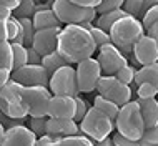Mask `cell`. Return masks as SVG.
<instances>
[{
	"instance_id": "obj_1",
	"label": "cell",
	"mask_w": 158,
	"mask_h": 146,
	"mask_svg": "<svg viewBox=\"0 0 158 146\" xmlns=\"http://www.w3.org/2000/svg\"><path fill=\"white\" fill-rule=\"evenodd\" d=\"M55 50L60 53V57L67 63L73 65V63H78L85 58L93 57L97 47L87 28H83L82 25L70 23L63 25L60 28Z\"/></svg>"
},
{
	"instance_id": "obj_2",
	"label": "cell",
	"mask_w": 158,
	"mask_h": 146,
	"mask_svg": "<svg viewBox=\"0 0 158 146\" xmlns=\"http://www.w3.org/2000/svg\"><path fill=\"white\" fill-rule=\"evenodd\" d=\"M113 124H115V131H118L122 136L133 141L140 140V136H142V133L145 130V123H143L140 106L136 103V100L133 101L130 100L120 106L117 116L113 120Z\"/></svg>"
},
{
	"instance_id": "obj_3",
	"label": "cell",
	"mask_w": 158,
	"mask_h": 146,
	"mask_svg": "<svg viewBox=\"0 0 158 146\" xmlns=\"http://www.w3.org/2000/svg\"><path fill=\"white\" fill-rule=\"evenodd\" d=\"M0 113L15 120L28 118V110L23 101V87L12 78L0 88Z\"/></svg>"
},
{
	"instance_id": "obj_4",
	"label": "cell",
	"mask_w": 158,
	"mask_h": 146,
	"mask_svg": "<svg viewBox=\"0 0 158 146\" xmlns=\"http://www.w3.org/2000/svg\"><path fill=\"white\" fill-rule=\"evenodd\" d=\"M80 135H85L92 141H100L115 131L113 120L95 106H88L85 116L78 121Z\"/></svg>"
},
{
	"instance_id": "obj_5",
	"label": "cell",
	"mask_w": 158,
	"mask_h": 146,
	"mask_svg": "<svg viewBox=\"0 0 158 146\" xmlns=\"http://www.w3.org/2000/svg\"><path fill=\"white\" fill-rule=\"evenodd\" d=\"M143 33H145V30H143L142 22L138 20V17L128 15V14L120 17V18L112 25V28L108 30L110 42L117 47L133 45Z\"/></svg>"
},
{
	"instance_id": "obj_6",
	"label": "cell",
	"mask_w": 158,
	"mask_h": 146,
	"mask_svg": "<svg viewBox=\"0 0 158 146\" xmlns=\"http://www.w3.org/2000/svg\"><path fill=\"white\" fill-rule=\"evenodd\" d=\"M52 10L62 25H70V23L80 25L85 22L93 23V20L97 18V8L77 5L70 0H53Z\"/></svg>"
},
{
	"instance_id": "obj_7",
	"label": "cell",
	"mask_w": 158,
	"mask_h": 146,
	"mask_svg": "<svg viewBox=\"0 0 158 146\" xmlns=\"http://www.w3.org/2000/svg\"><path fill=\"white\" fill-rule=\"evenodd\" d=\"M48 90L52 95H68V96L80 95L75 76V68L70 63H67L58 70H55L48 76Z\"/></svg>"
},
{
	"instance_id": "obj_8",
	"label": "cell",
	"mask_w": 158,
	"mask_h": 146,
	"mask_svg": "<svg viewBox=\"0 0 158 146\" xmlns=\"http://www.w3.org/2000/svg\"><path fill=\"white\" fill-rule=\"evenodd\" d=\"M97 91L98 95L108 98L118 106L125 105L127 101L131 100V88L130 85H125L120 81L115 75H102L97 83Z\"/></svg>"
},
{
	"instance_id": "obj_9",
	"label": "cell",
	"mask_w": 158,
	"mask_h": 146,
	"mask_svg": "<svg viewBox=\"0 0 158 146\" xmlns=\"http://www.w3.org/2000/svg\"><path fill=\"white\" fill-rule=\"evenodd\" d=\"M75 76H77V85H78L80 93L95 91L98 78L102 76V70H100V65H98L97 58L90 57V58H85L77 63Z\"/></svg>"
},
{
	"instance_id": "obj_10",
	"label": "cell",
	"mask_w": 158,
	"mask_h": 146,
	"mask_svg": "<svg viewBox=\"0 0 158 146\" xmlns=\"http://www.w3.org/2000/svg\"><path fill=\"white\" fill-rule=\"evenodd\" d=\"M52 93L47 87H23V101L28 116H48V103Z\"/></svg>"
},
{
	"instance_id": "obj_11",
	"label": "cell",
	"mask_w": 158,
	"mask_h": 146,
	"mask_svg": "<svg viewBox=\"0 0 158 146\" xmlns=\"http://www.w3.org/2000/svg\"><path fill=\"white\" fill-rule=\"evenodd\" d=\"M10 78L22 87H47L48 88V73L42 65H25L10 71Z\"/></svg>"
},
{
	"instance_id": "obj_12",
	"label": "cell",
	"mask_w": 158,
	"mask_h": 146,
	"mask_svg": "<svg viewBox=\"0 0 158 146\" xmlns=\"http://www.w3.org/2000/svg\"><path fill=\"white\" fill-rule=\"evenodd\" d=\"M97 62L100 65L102 73H105V75H115L123 65L128 63V58L118 50L117 45H113L110 42V43L98 47Z\"/></svg>"
},
{
	"instance_id": "obj_13",
	"label": "cell",
	"mask_w": 158,
	"mask_h": 146,
	"mask_svg": "<svg viewBox=\"0 0 158 146\" xmlns=\"http://www.w3.org/2000/svg\"><path fill=\"white\" fill-rule=\"evenodd\" d=\"M131 57L138 65L158 62V38H152L143 33L138 40L131 45Z\"/></svg>"
},
{
	"instance_id": "obj_14",
	"label": "cell",
	"mask_w": 158,
	"mask_h": 146,
	"mask_svg": "<svg viewBox=\"0 0 158 146\" xmlns=\"http://www.w3.org/2000/svg\"><path fill=\"white\" fill-rule=\"evenodd\" d=\"M62 27H48V28H38L33 33L32 43L30 47L37 50V53L40 57L50 53L57 48V38H58V32Z\"/></svg>"
},
{
	"instance_id": "obj_15",
	"label": "cell",
	"mask_w": 158,
	"mask_h": 146,
	"mask_svg": "<svg viewBox=\"0 0 158 146\" xmlns=\"http://www.w3.org/2000/svg\"><path fill=\"white\" fill-rule=\"evenodd\" d=\"M37 136L33 131L25 124H17V126L7 128L3 133L2 144L0 146H35Z\"/></svg>"
},
{
	"instance_id": "obj_16",
	"label": "cell",
	"mask_w": 158,
	"mask_h": 146,
	"mask_svg": "<svg viewBox=\"0 0 158 146\" xmlns=\"http://www.w3.org/2000/svg\"><path fill=\"white\" fill-rule=\"evenodd\" d=\"M75 115V98L68 95H52L48 103L50 118H67L73 120Z\"/></svg>"
},
{
	"instance_id": "obj_17",
	"label": "cell",
	"mask_w": 158,
	"mask_h": 146,
	"mask_svg": "<svg viewBox=\"0 0 158 146\" xmlns=\"http://www.w3.org/2000/svg\"><path fill=\"white\" fill-rule=\"evenodd\" d=\"M45 133L50 135H57V136H72V135H80V128L78 123L75 120H67V118H47V126Z\"/></svg>"
},
{
	"instance_id": "obj_18",
	"label": "cell",
	"mask_w": 158,
	"mask_h": 146,
	"mask_svg": "<svg viewBox=\"0 0 158 146\" xmlns=\"http://www.w3.org/2000/svg\"><path fill=\"white\" fill-rule=\"evenodd\" d=\"M140 106L145 128H153L158 126V101L156 98H138L136 100Z\"/></svg>"
},
{
	"instance_id": "obj_19",
	"label": "cell",
	"mask_w": 158,
	"mask_h": 146,
	"mask_svg": "<svg viewBox=\"0 0 158 146\" xmlns=\"http://www.w3.org/2000/svg\"><path fill=\"white\" fill-rule=\"evenodd\" d=\"M32 23L35 30L38 28H48V27H62V23L58 22V18L55 17L52 8H40L35 10V14L32 15Z\"/></svg>"
},
{
	"instance_id": "obj_20",
	"label": "cell",
	"mask_w": 158,
	"mask_h": 146,
	"mask_svg": "<svg viewBox=\"0 0 158 146\" xmlns=\"http://www.w3.org/2000/svg\"><path fill=\"white\" fill-rule=\"evenodd\" d=\"M135 85L140 83H152L158 85V63H148V65H142L138 70H135Z\"/></svg>"
},
{
	"instance_id": "obj_21",
	"label": "cell",
	"mask_w": 158,
	"mask_h": 146,
	"mask_svg": "<svg viewBox=\"0 0 158 146\" xmlns=\"http://www.w3.org/2000/svg\"><path fill=\"white\" fill-rule=\"evenodd\" d=\"M125 14L127 12L123 10V8H113V10H108V12H102V14H98V17L95 18L97 20V27H100L102 30L108 32V30L112 28V25Z\"/></svg>"
},
{
	"instance_id": "obj_22",
	"label": "cell",
	"mask_w": 158,
	"mask_h": 146,
	"mask_svg": "<svg viewBox=\"0 0 158 146\" xmlns=\"http://www.w3.org/2000/svg\"><path fill=\"white\" fill-rule=\"evenodd\" d=\"M40 65L45 68V71L48 73V76H50L55 70H58L60 67L67 65V62L60 57V53H58L57 50H53V51H50V53H47V55H44V57H42Z\"/></svg>"
},
{
	"instance_id": "obj_23",
	"label": "cell",
	"mask_w": 158,
	"mask_h": 146,
	"mask_svg": "<svg viewBox=\"0 0 158 146\" xmlns=\"http://www.w3.org/2000/svg\"><path fill=\"white\" fill-rule=\"evenodd\" d=\"M7 23V40L8 42H17V43H22L23 40V32H22V25H20V20L17 17L10 15L5 20Z\"/></svg>"
},
{
	"instance_id": "obj_24",
	"label": "cell",
	"mask_w": 158,
	"mask_h": 146,
	"mask_svg": "<svg viewBox=\"0 0 158 146\" xmlns=\"http://www.w3.org/2000/svg\"><path fill=\"white\" fill-rule=\"evenodd\" d=\"M93 106L98 108L100 111H103L106 116H110L112 120H115L118 110H120V106H118L117 103H113L112 100H108V98H105V96H102V95H97L95 96V100H93Z\"/></svg>"
},
{
	"instance_id": "obj_25",
	"label": "cell",
	"mask_w": 158,
	"mask_h": 146,
	"mask_svg": "<svg viewBox=\"0 0 158 146\" xmlns=\"http://www.w3.org/2000/svg\"><path fill=\"white\" fill-rule=\"evenodd\" d=\"M12 45V70L27 63V47L17 42H10Z\"/></svg>"
},
{
	"instance_id": "obj_26",
	"label": "cell",
	"mask_w": 158,
	"mask_h": 146,
	"mask_svg": "<svg viewBox=\"0 0 158 146\" xmlns=\"http://www.w3.org/2000/svg\"><path fill=\"white\" fill-rule=\"evenodd\" d=\"M37 7H35V2L33 0H20L19 7L15 10H12V15L17 17V18H32V15L35 14Z\"/></svg>"
},
{
	"instance_id": "obj_27",
	"label": "cell",
	"mask_w": 158,
	"mask_h": 146,
	"mask_svg": "<svg viewBox=\"0 0 158 146\" xmlns=\"http://www.w3.org/2000/svg\"><path fill=\"white\" fill-rule=\"evenodd\" d=\"M0 68L12 71V45L8 40L0 42Z\"/></svg>"
},
{
	"instance_id": "obj_28",
	"label": "cell",
	"mask_w": 158,
	"mask_h": 146,
	"mask_svg": "<svg viewBox=\"0 0 158 146\" xmlns=\"http://www.w3.org/2000/svg\"><path fill=\"white\" fill-rule=\"evenodd\" d=\"M58 146H93V141L85 135H72L62 138Z\"/></svg>"
},
{
	"instance_id": "obj_29",
	"label": "cell",
	"mask_w": 158,
	"mask_h": 146,
	"mask_svg": "<svg viewBox=\"0 0 158 146\" xmlns=\"http://www.w3.org/2000/svg\"><path fill=\"white\" fill-rule=\"evenodd\" d=\"M88 32H90V35L93 38V42H95V47L98 48V47L105 45V43H110V35L108 32H105V30H102L100 27H97V25H90V27L87 28Z\"/></svg>"
},
{
	"instance_id": "obj_30",
	"label": "cell",
	"mask_w": 158,
	"mask_h": 146,
	"mask_svg": "<svg viewBox=\"0 0 158 146\" xmlns=\"http://www.w3.org/2000/svg\"><path fill=\"white\" fill-rule=\"evenodd\" d=\"M138 144H147V146H158V126L153 128H145L142 136L138 140Z\"/></svg>"
},
{
	"instance_id": "obj_31",
	"label": "cell",
	"mask_w": 158,
	"mask_h": 146,
	"mask_svg": "<svg viewBox=\"0 0 158 146\" xmlns=\"http://www.w3.org/2000/svg\"><path fill=\"white\" fill-rule=\"evenodd\" d=\"M20 20V25H22V32H23V40H22V45L25 47H30L32 43V38H33V33H35V27L32 23V18H19Z\"/></svg>"
},
{
	"instance_id": "obj_32",
	"label": "cell",
	"mask_w": 158,
	"mask_h": 146,
	"mask_svg": "<svg viewBox=\"0 0 158 146\" xmlns=\"http://www.w3.org/2000/svg\"><path fill=\"white\" fill-rule=\"evenodd\" d=\"M135 70H136V68L133 65L127 63V65H123L120 70L115 73V76H117L120 81H123L125 85H131V83H133V78H135Z\"/></svg>"
},
{
	"instance_id": "obj_33",
	"label": "cell",
	"mask_w": 158,
	"mask_h": 146,
	"mask_svg": "<svg viewBox=\"0 0 158 146\" xmlns=\"http://www.w3.org/2000/svg\"><path fill=\"white\" fill-rule=\"evenodd\" d=\"M140 22L143 25V30H147L153 23H158V5H153V7L148 8V10H145Z\"/></svg>"
},
{
	"instance_id": "obj_34",
	"label": "cell",
	"mask_w": 158,
	"mask_h": 146,
	"mask_svg": "<svg viewBox=\"0 0 158 146\" xmlns=\"http://www.w3.org/2000/svg\"><path fill=\"white\" fill-rule=\"evenodd\" d=\"M156 93H158V85H152V83L136 85V95H138V98H155Z\"/></svg>"
},
{
	"instance_id": "obj_35",
	"label": "cell",
	"mask_w": 158,
	"mask_h": 146,
	"mask_svg": "<svg viewBox=\"0 0 158 146\" xmlns=\"http://www.w3.org/2000/svg\"><path fill=\"white\" fill-rule=\"evenodd\" d=\"M47 118L48 116H30V130L33 131V135L42 136L45 133V126H47Z\"/></svg>"
},
{
	"instance_id": "obj_36",
	"label": "cell",
	"mask_w": 158,
	"mask_h": 146,
	"mask_svg": "<svg viewBox=\"0 0 158 146\" xmlns=\"http://www.w3.org/2000/svg\"><path fill=\"white\" fill-rule=\"evenodd\" d=\"M73 98H75V115H73V120L78 123L80 120L85 116V113H87L88 103H87V100H83L80 95H77V96H73Z\"/></svg>"
},
{
	"instance_id": "obj_37",
	"label": "cell",
	"mask_w": 158,
	"mask_h": 146,
	"mask_svg": "<svg viewBox=\"0 0 158 146\" xmlns=\"http://www.w3.org/2000/svg\"><path fill=\"white\" fill-rule=\"evenodd\" d=\"M142 3H143V0H123L122 8L128 15L138 17V14H142Z\"/></svg>"
},
{
	"instance_id": "obj_38",
	"label": "cell",
	"mask_w": 158,
	"mask_h": 146,
	"mask_svg": "<svg viewBox=\"0 0 158 146\" xmlns=\"http://www.w3.org/2000/svg\"><path fill=\"white\" fill-rule=\"evenodd\" d=\"M62 141V136L57 135H50V133H44L42 136L37 138V144L38 146H58Z\"/></svg>"
},
{
	"instance_id": "obj_39",
	"label": "cell",
	"mask_w": 158,
	"mask_h": 146,
	"mask_svg": "<svg viewBox=\"0 0 158 146\" xmlns=\"http://www.w3.org/2000/svg\"><path fill=\"white\" fill-rule=\"evenodd\" d=\"M110 138L113 141V146H138V141L128 140L125 136H122L118 131H113L112 135H110Z\"/></svg>"
},
{
	"instance_id": "obj_40",
	"label": "cell",
	"mask_w": 158,
	"mask_h": 146,
	"mask_svg": "<svg viewBox=\"0 0 158 146\" xmlns=\"http://www.w3.org/2000/svg\"><path fill=\"white\" fill-rule=\"evenodd\" d=\"M122 3L123 0H102V3L97 7V14L113 10V8H122Z\"/></svg>"
},
{
	"instance_id": "obj_41",
	"label": "cell",
	"mask_w": 158,
	"mask_h": 146,
	"mask_svg": "<svg viewBox=\"0 0 158 146\" xmlns=\"http://www.w3.org/2000/svg\"><path fill=\"white\" fill-rule=\"evenodd\" d=\"M27 120H15V118H8L5 115L0 113V124H2L3 128H12V126H17V124H25Z\"/></svg>"
},
{
	"instance_id": "obj_42",
	"label": "cell",
	"mask_w": 158,
	"mask_h": 146,
	"mask_svg": "<svg viewBox=\"0 0 158 146\" xmlns=\"http://www.w3.org/2000/svg\"><path fill=\"white\" fill-rule=\"evenodd\" d=\"M40 60H42V57L37 53V50L32 48V47H27V63H30V65H40Z\"/></svg>"
},
{
	"instance_id": "obj_43",
	"label": "cell",
	"mask_w": 158,
	"mask_h": 146,
	"mask_svg": "<svg viewBox=\"0 0 158 146\" xmlns=\"http://www.w3.org/2000/svg\"><path fill=\"white\" fill-rule=\"evenodd\" d=\"M70 2L77 3V5H82V7H90V8H97L102 3V0H70Z\"/></svg>"
},
{
	"instance_id": "obj_44",
	"label": "cell",
	"mask_w": 158,
	"mask_h": 146,
	"mask_svg": "<svg viewBox=\"0 0 158 146\" xmlns=\"http://www.w3.org/2000/svg\"><path fill=\"white\" fill-rule=\"evenodd\" d=\"M8 80H10V70H7V68H0V88H2Z\"/></svg>"
},
{
	"instance_id": "obj_45",
	"label": "cell",
	"mask_w": 158,
	"mask_h": 146,
	"mask_svg": "<svg viewBox=\"0 0 158 146\" xmlns=\"http://www.w3.org/2000/svg\"><path fill=\"white\" fill-rule=\"evenodd\" d=\"M19 3H20V0H0V5L8 7L10 10H15L19 7Z\"/></svg>"
},
{
	"instance_id": "obj_46",
	"label": "cell",
	"mask_w": 158,
	"mask_h": 146,
	"mask_svg": "<svg viewBox=\"0 0 158 146\" xmlns=\"http://www.w3.org/2000/svg\"><path fill=\"white\" fill-rule=\"evenodd\" d=\"M145 33H147L148 37H152V38H158V23L150 25V27L145 30Z\"/></svg>"
},
{
	"instance_id": "obj_47",
	"label": "cell",
	"mask_w": 158,
	"mask_h": 146,
	"mask_svg": "<svg viewBox=\"0 0 158 146\" xmlns=\"http://www.w3.org/2000/svg\"><path fill=\"white\" fill-rule=\"evenodd\" d=\"M7 40V23L3 18H0V42Z\"/></svg>"
},
{
	"instance_id": "obj_48",
	"label": "cell",
	"mask_w": 158,
	"mask_h": 146,
	"mask_svg": "<svg viewBox=\"0 0 158 146\" xmlns=\"http://www.w3.org/2000/svg\"><path fill=\"white\" fill-rule=\"evenodd\" d=\"M93 146H113V141L110 136H106V138L100 140V141H93Z\"/></svg>"
},
{
	"instance_id": "obj_49",
	"label": "cell",
	"mask_w": 158,
	"mask_h": 146,
	"mask_svg": "<svg viewBox=\"0 0 158 146\" xmlns=\"http://www.w3.org/2000/svg\"><path fill=\"white\" fill-rule=\"evenodd\" d=\"M10 15H12V10H10V8H8V7H3V5H0V18L7 20Z\"/></svg>"
},
{
	"instance_id": "obj_50",
	"label": "cell",
	"mask_w": 158,
	"mask_h": 146,
	"mask_svg": "<svg viewBox=\"0 0 158 146\" xmlns=\"http://www.w3.org/2000/svg\"><path fill=\"white\" fill-rule=\"evenodd\" d=\"M153 5H158V0H143V3H142V14L145 10H148L150 7Z\"/></svg>"
},
{
	"instance_id": "obj_51",
	"label": "cell",
	"mask_w": 158,
	"mask_h": 146,
	"mask_svg": "<svg viewBox=\"0 0 158 146\" xmlns=\"http://www.w3.org/2000/svg\"><path fill=\"white\" fill-rule=\"evenodd\" d=\"M3 133H5V128L0 124V144H2V138H3Z\"/></svg>"
},
{
	"instance_id": "obj_52",
	"label": "cell",
	"mask_w": 158,
	"mask_h": 146,
	"mask_svg": "<svg viewBox=\"0 0 158 146\" xmlns=\"http://www.w3.org/2000/svg\"><path fill=\"white\" fill-rule=\"evenodd\" d=\"M138 146H147V144H138Z\"/></svg>"
},
{
	"instance_id": "obj_53",
	"label": "cell",
	"mask_w": 158,
	"mask_h": 146,
	"mask_svg": "<svg viewBox=\"0 0 158 146\" xmlns=\"http://www.w3.org/2000/svg\"><path fill=\"white\" fill-rule=\"evenodd\" d=\"M35 146H38V144H35Z\"/></svg>"
}]
</instances>
